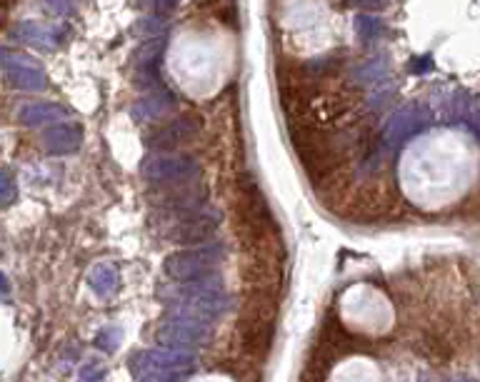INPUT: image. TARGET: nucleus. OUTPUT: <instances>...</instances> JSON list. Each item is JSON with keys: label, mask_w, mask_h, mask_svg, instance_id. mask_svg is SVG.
I'll return each instance as SVG.
<instances>
[{"label": "nucleus", "mask_w": 480, "mask_h": 382, "mask_svg": "<svg viewBox=\"0 0 480 382\" xmlns=\"http://www.w3.org/2000/svg\"><path fill=\"white\" fill-rule=\"evenodd\" d=\"M220 260V250L218 247H203V250H190V252H178L171 255L166 263V275L180 282L188 280H200L208 278L213 273V268Z\"/></svg>", "instance_id": "3"}, {"label": "nucleus", "mask_w": 480, "mask_h": 382, "mask_svg": "<svg viewBox=\"0 0 480 382\" xmlns=\"http://www.w3.org/2000/svg\"><path fill=\"white\" fill-rule=\"evenodd\" d=\"M213 337L211 320L193 313H173L158 325V340L166 348L190 350L198 345H208Z\"/></svg>", "instance_id": "2"}, {"label": "nucleus", "mask_w": 480, "mask_h": 382, "mask_svg": "<svg viewBox=\"0 0 480 382\" xmlns=\"http://www.w3.org/2000/svg\"><path fill=\"white\" fill-rule=\"evenodd\" d=\"M160 300L171 305L175 313H193L206 320H213V315H220L230 308V297L223 292L220 280L213 275L166 287L160 290Z\"/></svg>", "instance_id": "1"}, {"label": "nucleus", "mask_w": 480, "mask_h": 382, "mask_svg": "<svg viewBox=\"0 0 480 382\" xmlns=\"http://www.w3.org/2000/svg\"><path fill=\"white\" fill-rule=\"evenodd\" d=\"M88 282H91V290L95 292V295L108 297L118 290L120 280H118V273H115L113 265H98V268L91 273V278H88Z\"/></svg>", "instance_id": "6"}, {"label": "nucleus", "mask_w": 480, "mask_h": 382, "mask_svg": "<svg viewBox=\"0 0 480 382\" xmlns=\"http://www.w3.org/2000/svg\"><path fill=\"white\" fill-rule=\"evenodd\" d=\"M195 362V357L188 350H178V348H153L145 350V353L135 355V360L131 362L133 372L138 377L148 375V372H178V370H188Z\"/></svg>", "instance_id": "4"}, {"label": "nucleus", "mask_w": 480, "mask_h": 382, "mask_svg": "<svg viewBox=\"0 0 480 382\" xmlns=\"http://www.w3.org/2000/svg\"><path fill=\"white\" fill-rule=\"evenodd\" d=\"M273 335L275 322L270 318H263V315H251L240 322V343H243V350L251 355L263 357L273 345Z\"/></svg>", "instance_id": "5"}, {"label": "nucleus", "mask_w": 480, "mask_h": 382, "mask_svg": "<svg viewBox=\"0 0 480 382\" xmlns=\"http://www.w3.org/2000/svg\"><path fill=\"white\" fill-rule=\"evenodd\" d=\"M105 370L98 362H88L83 370H80V382H103Z\"/></svg>", "instance_id": "8"}, {"label": "nucleus", "mask_w": 480, "mask_h": 382, "mask_svg": "<svg viewBox=\"0 0 480 382\" xmlns=\"http://www.w3.org/2000/svg\"><path fill=\"white\" fill-rule=\"evenodd\" d=\"M118 343H120V332L115 330V327H103V330L98 332L95 345L103 350V353H113V350L118 348Z\"/></svg>", "instance_id": "7"}]
</instances>
